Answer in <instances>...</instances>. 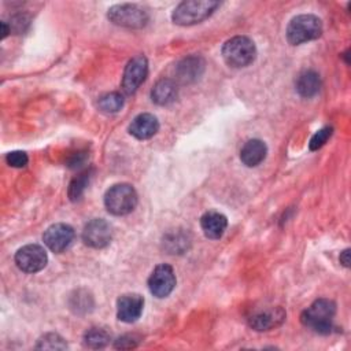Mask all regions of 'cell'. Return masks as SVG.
<instances>
[{
	"label": "cell",
	"mask_w": 351,
	"mask_h": 351,
	"mask_svg": "<svg viewBox=\"0 0 351 351\" xmlns=\"http://www.w3.org/2000/svg\"><path fill=\"white\" fill-rule=\"evenodd\" d=\"M200 226L207 239L217 240L225 233L228 219L223 214L218 211H207L200 218Z\"/></svg>",
	"instance_id": "cell-15"
},
{
	"label": "cell",
	"mask_w": 351,
	"mask_h": 351,
	"mask_svg": "<svg viewBox=\"0 0 351 351\" xmlns=\"http://www.w3.org/2000/svg\"><path fill=\"white\" fill-rule=\"evenodd\" d=\"M74 229L67 223H53L43 234L44 244L56 254L63 252L74 240Z\"/></svg>",
	"instance_id": "cell-11"
},
{
	"label": "cell",
	"mask_w": 351,
	"mask_h": 351,
	"mask_svg": "<svg viewBox=\"0 0 351 351\" xmlns=\"http://www.w3.org/2000/svg\"><path fill=\"white\" fill-rule=\"evenodd\" d=\"M5 160L12 167H25L27 165L29 158L23 151H12V152L7 154Z\"/></svg>",
	"instance_id": "cell-26"
},
{
	"label": "cell",
	"mask_w": 351,
	"mask_h": 351,
	"mask_svg": "<svg viewBox=\"0 0 351 351\" xmlns=\"http://www.w3.org/2000/svg\"><path fill=\"white\" fill-rule=\"evenodd\" d=\"M335 314H336L335 302L321 298L313 302L311 306L302 313L300 321L304 326L311 328L314 332L321 335H328L333 328Z\"/></svg>",
	"instance_id": "cell-1"
},
{
	"label": "cell",
	"mask_w": 351,
	"mask_h": 351,
	"mask_svg": "<svg viewBox=\"0 0 351 351\" xmlns=\"http://www.w3.org/2000/svg\"><path fill=\"white\" fill-rule=\"evenodd\" d=\"M204 70V62L200 56H188L177 66V78L186 84L196 81Z\"/></svg>",
	"instance_id": "cell-17"
},
{
	"label": "cell",
	"mask_w": 351,
	"mask_h": 351,
	"mask_svg": "<svg viewBox=\"0 0 351 351\" xmlns=\"http://www.w3.org/2000/svg\"><path fill=\"white\" fill-rule=\"evenodd\" d=\"M295 86L302 97L310 99L315 96L321 88L319 75L313 70H304L298 75Z\"/></svg>",
	"instance_id": "cell-19"
},
{
	"label": "cell",
	"mask_w": 351,
	"mask_h": 351,
	"mask_svg": "<svg viewBox=\"0 0 351 351\" xmlns=\"http://www.w3.org/2000/svg\"><path fill=\"white\" fill-rule=\"evenodd\" d=\"M47 262V251L38 244L23 245L15 254V263L25 273H37L45 267Z\"/></svg>",
	"instance_id": "cell-7"
},
{
	"label": "cell",
	"mask_w": 351,
	"mask_h": 351,
	"mask_svg": "<svg viewBox=\"0 0 351 351\" xmlns=\"http://www.w3.org/2000/svg\"><path fill=\"white\" fill-rule=\"evenodd\" d=\"M123 96L118 92H110L97 99V108L104 114H115L123 107Z\"/></svg>",
	"instance_id": "cell-20"
},
{
	"label": "cell",
	"mask_w": 351,
	"mask_h": 351,
	"mask_svg": "<svg viewBox=\"0 0 351 351\" xmlns=\"http://www.w3.org/2000/svg\"><path fill=\"white\" fill-rule=\"evenodd\" d=\"M177 84L169 78L159 80L151 90V99L158 106H167L173 103L177 99Z\"/></svg>",
	"instance_id": "cell-18"
},
{
	"label": "cell",
	"mask_w": 351,
	"mask_h": 351,
	"mask_svg": "<svg viewBox=\"0 0 351 351\" xmlns=\"http://www.w3.org/2000/svg\"><path fill=\"white\" fill-rule=\"evenodd\" d=\"M107 18L117 26L128 29H141L148 23V14L137 4H115L108 8Z\"/></svg>",
	"instance_id": "cell-6"
},
{
	"label": "cell",
	"mask_w": 351,
	"mask_h": 351,
	"mask_svg": "<svg viewBox=\"0 0 351 351\" xmlns=\"http://www.w3.org/2000/svg\"><path fill=\"white\" fill-rule=\"evenodd\" d=\"M104 206L112 215H126L137 206V192L129 184H115L107 189Z\"/></svg>",
	"instance_id": "cell-5"
},
{
	"label": "cell",
	"mask_w": 351,
	"mask_h": 351,
	"mask_svg": "<svg viewBox=\"0 0 351 351\" xmlns=\"http://www.w3.org/2000/svg\"><path fill=\"white\" fill-rule=\"evenodd\" d=\"M29 26V16L25 14H18L11 18L10 22V30H14L16 33H22Z\"/></svg>",
	"instance_id": "cell-27"
},
{
	"label": "cell",
	"mask_w": 351,
	"mask_h": 351,
	"mask_svg": "<svg viewBox=\"0 0 351 351\" xmlns=\"http://www.w3.org/2000/svg\"><path fill=\"white\" fill-rule=\"evenodd\" d=\"M333 129L330 126H325L322 129H319L318 132H315V134L311 137L308 147L311 151H317L319 149L322 145H325V143L329 140V137L332 136Z\"/></svg>",
	"instance_id": "cell-25"
},
{
	"label": "cell",
	"mask_w": 351,
	"mask_h": 351,
	"mask_svg": "<svg viewBox=\"0 0 351 351\" xmlns=\"http://www.w3.org/2000/svg\"><path fill=\"white\" fill-rule=\"evenodd\" d=\"M218 1L213 0H188L181 1L173 11L171 19L180 26H192L207 19L217 8Z\"/></svg>",
	"instance_id": "cell-2"
},
{
	"label": "cell",
	"mask_w": 351,
	"mask_h": 351,
	"mask_svg": "<svg viewBox=\"0 0 351 351\" xmlns=\"http://www.w3.org/2000/svg\"><path fill=\"white\" fill-rule=\"evenodd\" d=\"M111 340V335L101 328H90L84 335V344L89 348H103Z\"/></svg>",
	"instance_id": "cell-21"
},
{
	"label": "cell",
	"mask_w": 351,
	"mask_h": 351,
	"mask_svg": "<svg viewBox=\"0 0 351 351\" xmlns=\"http://www.w3.org/2000/svg\"><path fill=\"white\" fill-rule=\"evenodd\" d=\"M148 74V62L143 55L130 59L125 67L122 77V90L126 95H133L144 82Z\"/></svg>",
	"instance_id": "cell-9"
},
{
	"label": "cell",
	"mask_w": 351,
	"mask_h": 351,
	"mask_svg": "<svg viewBox=\"0 0 351 351\" xmlns=\"http://www.w3.org/2000/svg\"><path fill=\"white\" fill-rule=\"evenodd\" d=\"M176 287V274H174V270L170 265L167 263H162V265H158L149 278H148V288H149V292L162 299V298H166L169 296L173 289Z\"/></svg>",
	"instance_id": "cell-8"
},
{
	"label": "cell",
	"mask_w": 351,
	"mask_h": 351,
	"mask_svg": "<svg viewBox=\"0 0 351 351\" xmlns=\"http://www.w3.org/2000/svg\"><path fill=\"white\" fill-rule=\"evenodd\" d=\"M1 27H3V34H1V38H4L11 30H10V27L7 26V23L5 22H1Z\"/></svg>",
	"instance_id": "cell-30"
},
{
	"label": "cell",
	"mask_w": 351,
	"mask_h": 351,
	"mask_svg": "<svg viewBox=\"0 0 351 351\" xmlns=\"http://www.w3.org/2000/svg\"><path fill=\"white\" fill-rule=\"evenodd\" d=\"M138 340H140L138 337L132 336V335L122 336L115 341V348H133L138 344Z\"/></svg>",
	"instance_id": "cell-28"
},
{
	"label": "cell",
	"mask_w": 351,
	"mask_h": 351,
	"mask_svg": "<svg viewBox=\"0 0 351 351\" xmlns=\"http://www.w3.org/2000/svg\"><path fill=\"white\" fill-rule=\"evenodd\" d=\"M267 154L266 144L259 138L248 140L240 149V159L248 167H255L265 160Z\"/></svg>",
	"instance_id": "cell-16"
},
{
	"label": "cell",
	"mask_w": 351,
	"mask_h": 351,
	"mask_svg": "<svg viewBox=\"0 0 351 351\" xmlns=\"http://www.w3.org/2000/svg\"><path fill=\"white\" fill-rule=\"evenodd\" d=\"M340 263L344 266V267H348L350 266V250H344L341 254H340V258H339Z\"/></svg>",
	"instance_id": "cell-29"
},
{
	"label": "cell",
	"mask_w": 351,
	"mask_h": 351,
	"mask_svg": "<svg viewBox=\"0 0 351 351\" xmlns=\"http://www.w3.org/2000/svg\"><path fill=\"white\" fill-rule=\"evenodd\" d=\"M285 319V311L281 307H271L262 311L254 313L248 318V324L252 329L258 332L270 330L273 328L280 326Z\"/></svg>",
	"instance_id": "cell-13"
},
{
	"label": "cell",
	"mask_w": 351,
	"mask_h": 351,
	"mask_svg": "<svg viewBox=\"0 0 351 351\" xmlns=\"http://www.w3.org/2000/svg\"><path fill=\"white\" fill-rule=\"evenodd\" d=\"M322 34V22L311 14H302L291 19L287 27V40L292 45H299L318 38Z\"/></svg>",
	"instance_id": "cell-4"
},
{
	"label": "cell",
	"mask_w": 351,
	"mask_h": 351,
	"mask_svg": "<svg viewBox=\"0 0 351 351\" xmlns=\"http://www.w3.org/2000/svg\"><path fill=\"white\" fill-rule=\"evenodd\" d=\"M36 348L40 350H64L67 348L66 341L56 333H45L43 337L38 339Z\"/></svg>",
	"instance_id": "cell-23"
},
{
	"label": "cell",
	"mask_w": 351,
	"mask_h": 351,
	"mask_svg": "<svg viewBox=\"0 0 351 351\" xmlns=\"http://www.w3.org/2000/svg\"><path fill=\"white\" fill-rule=\"evenodd\" d=\"M93 306L92 296L84 291H75V295L70 298V308L75 313H86Z\"/></svg>",
	"instance_id": "cell-24"
},
{
	"label": "cell",
	"mask_w": 351,
	"mask_h": 351,
	"mask_svg": "<svg viewBox=\"0 0 351 351\" xmlns=\"http://www.w3.org/2000/svg\"><path fill=\"white\" fill-rule=\"evenodd\" d=\"M144 307V299L138 293H125L117 300V317L119 321L132 324L136 322L141 314Z\"/></svg>",
	"instance_id": "cell-12"
},
{
	"label": "cell",
	"mask_w": 351,
	"mask_h": 351,
	"mask_svg": "<svg viewBox=\"0 0 351 351\" xmlns=\"http://www.w3.org/2000/svg\"><path fill=\"white\" fill-rule=\"evenodd\" d=\"M89 178H90V171L85 170L71 180V182L69 185V191H67L70 200L75 202L84 195V191L89 184Z\"/></svg>",
	"instance_id": "cell-22"
},
{
	"label": "cell",
	"mask_w": 351,
	"mask_h": 351,
	"mask_svg": "<svg viewBox=\"0 0 351 351\" xmlns=\"http://www.w3.org/2000/svg\"><path fill=\"white\" fill-rule=\"evenodd\" d=\"M159 130V122L156 117L149 112L138 114L129 125V133L137 140H148Z\"/></svg>",
	"instance_id": "cell-14"
},
{
	"label": "cell",
	"mask_w": 351,
	"mask_h": 351,
	"mask_svg": "<svg viewBox=\"0 0 351 351\" xmlns=\"http://www.w3.org/2000/svg\"><path fill=\"white\" fill-rule=\"evenodd\" d=\"M111 225L103 218L89 221L82 230V241L92 248H104L111 243Z\"/></svg>",
	"instance_id": "cell-10"
},
{
	"label": "cell",
	"mask_w": 351,
	"mask_h": 351,
	"mask_svg": "<svg viewBox=\"0 0 351 351\" xmlns=\"http://www.w3.org/2000/svg\"><path fill=\"white\" fill-rule=\"evenodd\" d=\"M222 58L230 67H247L256 58L255 44L245 36L232 37L222 47Z\"/></svg>",
	"instance_id": "cell-3"
}]
</instances>
